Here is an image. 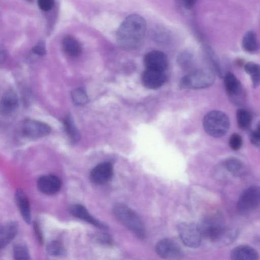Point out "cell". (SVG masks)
Segmentation results:
<instances>
[{"label": "cell", "instance_id": "obj_14", "mask_svg": "<svg viewBox=\"0 0 260 260\" xmlns=\"http://www.w3.org/2000/svg\"><path fill=\"white\" fill-rule=\"evenodd\" d=\"M18 96L12 89L5 91L0 101V113L5 115L11 114L18 107Z\"/></svg>", "mask_w": 260, "mask_h": 260}, {"label": "cell", "instance_id": "obj_34", "mask_svg": "<svg viewBox=\"0 0 260 260\" xmlns=\"http://www.w3.org/2000/svg\"><path fill=\"white\" fill-rule=\"evenodd\" d=\"M259 126L257 127V129L252 131L250 136L251 142L256 147L259 146L260 142V134H259Z\"/></svg>", "mask_w": 260, "mask_h": 260}, {"label": "cell", "instance_id": "obj_10", "mask_svg": "<svg viewBox=\"0 0 260 260\" xmlns=\"http://www.w3.org/2000/svg\"><path fill=\"white\" fill-rule=\"evenodd\" d=\"M167 55L160 51H152L144 58V64L147 70L164 72L168 66Z\"/></svg>", "mask_w": 260, "mask_h": 260}, {"label": "cell", "instance_id": "obj_19", "mask_svg": "<svg viewBox=\"0 0 260 260\" xmlns=\"http://www.w3.org/2000/svg\"><path fill=\"white\" fill-rule=\"evenodd\" d=\"M202 52L205 60L213 71L216 72L218 76L223 77L224 74L219 60L212 48L209 46L205 45L202 47Z\"/></svg>", "mask_w": 260, "mask_h": 260}, {"label": "cell", "instance_id": "obj_27", "mask_svg": "<svg viewBox=\"0 0 260 260\" xmlns=\"http://www.w3.org/2000/svg\"><path fill=\"white\" fill-rule=\"evenodd\" d=\"M14 258L18 260L29 259L30 255L27 246L23 243H18L13 247Z\"/></svg>", "mask_w": 260, "mask_h": 260}, {"label": "cell", "instance_id": "obj_2", "mask_svg": "<svg viewBox=\"0 0 260 260\" xmlns=\"http://www.w3.org/2000/svg\"><path fill=\"white\" fill-rule=\"evenodd\" d=\"M146 30L145 19L138 14L131 15L123 21L117 30V42L124 48H136L143 42Z\"/></svg>", "mask_w": 260, "mask_h": 260}, {"label": "cell", "instance_id": "obj_1", "mask_svg": "<svg viewBox=\"0 0 260 260\" xmlns=\"http://www.w3.org/2000/svg\"><path fill=\"white\" fill-rule=\"evenodd\" d=\"M202 237L222 245H227L235 240L238 231L226 226L222 214H209L203 217L197 224Z\"/></svg>", "mask_w": 260, "mask_h": 260}, {"label": "cell", "instance_id": "obj_11", "mask_svg": "<svg viewBox=\"0 0 260 260\" xmlns=\"http://www.w3.org/2000/svg\"><path fill=\"white\" fill-rule=\"evenodd\" d=\"M143 85L150 89H155L165 84L167 77L164 72L146 69L141 77Z\"/></svg>", "mask_w": 260, "mask_h": 260}, {"label": "cell", "instance_id": "obj_31", "mask_svg": "<svg viewBox=\"0 0 260 260\" xmlns=\"http://www.w3.org/2000/svg\"><path fill=\"white\" fill-rule=\"evenodd\" d=\"M229 143L230 147L232 150L237 151L242 146V139L240 135L234 133L231 136Z\"/></svg>", "mask_w": 260, "mask_h": 260}, {"label": "cell", "instance_id": "obj_18", "mask_svg": "<svg viewBox=\"0 0 260 260\" xmlns=\"http://www.w3.org/2000/svg\"><path fill=\"white\" fill-rule=\"evenodd\" d=\"M230 257L233 260H256L258 259V254L251 246L240 245L231 251Z\"/></svg>", "mask_w": 260, "mask_h": 260}, {"label": "cell", "instance_id": "obj_36", "mask_svg": "<svg viewBox=\"0 0 260 260\" xmlns=\"http://www.w3.org/2000/svg\"><path fill=\"white\" fill-rule=\"evenodd\" d=\"M8 57V52L6 49L0 45V64L6 61Z\"/></svg>", "mask_w": 260, "mask_h": 260}, {"label": "cell", "instance_id": "obj_9", "mask_svg": "<svg viewBox=\"0 0 260 260\" xmlns=\"http://www.w3.org/2000/svg\"><path fill=\"white\" fill-rule=\"evenodd\" d=\"M22 133L30 138H39L48 135L51 132L50 127L46 123L33 119H27L22 124Z\"/></svg>", "mask_w": 260, "mask_h": 260}, {"label": "cell", "instance_id": "obj_38", "mask_svg": "<svg viewBox=\"0 0 260 260\" xmlns=\"http://www.w3.org/2000/svg\"><path fill=\"white\" fill-rule=\"evenodd\" d=\"M28 2H31L32 0H26Z\"/></svg>", "mask_w": 260, "mask_h": 260}, {"label": "cell", "instance_id": "obj_16", "mask_svg": "<svg viewBox=\"0 0 260 260\" xmlns=\"http://www.w3.org/2000/svg\"><path fill=\"white\" fill-rule=\"evenodd\" d=\"M15 200L19 211L27 224L31 222V212L28 199L25 192L20 188L15 192Z\"/></svg>", "mask_w": 260, "mask_h": 260}, {"label": "cell", "instance_id": "obj_3", "mask_svg": "<svg viewBox=\"0 0 260 260\" xmlns=\"http://www.w3.org/2000/svg\"><path fill=\"white\" fill-rule=\"evenodd\" d=\"M113 211L116 217L122 224L139 238H145L146 231L144 224L135 211L122 204H116Z\"/></svg>", "mask_w": 260, "mask_h": 260}, {"label": "cell", "instance_id": "obj_35", "mask_svg": "<svg viewBox=\"0 0 260 260\" xmlns=\"http://www.w3.org/2000/svg\"><path fill=\"white\" fill-rule=\"evenodd\" d=\"M33 225L34 231L37 238V239L40 243L42 244L43 242V235L38 222H34Z\"/></svg>", "mask_w": 260, "mask_h": 260}, {"label": "cell", "instance_id": "obj_37", "mask_svg": "<svg viewBox=\"0 0 260 260\" xmlns=\"http://www.w3.org/2000/svg\"><path fill=\"white\" fill-rule=\"evenodd\" d=\"M184 6L187 9H190L194 7L198 0H182Z\"/></svg>", "mask_w": 260, "mask_h": 260}, {"label": "cell", "instance_id": "obj_13", "mask_svg": "<svg viewBox=\"0 0 260 260\" xmlns=\"http://www.w3.org/2000/svg\"><path fill=\"white\" fill-rule=\"evenodd\" d=\"M39 190L46 194H53L57 192L61 186L60 179L56 175L49 174L40 177L37 181Z\"/></svg>", "mask_w": 260, "mask_h": 260}, {"label": "cell", "instance_id": "obj_26", "mask_svg": "<svg viewBox=\"0 0 260 260\" xmlns=\"http://www.w3.org/2000/svg\"><path fill=\"white\" fill-rule=\"evenodd\" d=\"M245 72L250 75L253 87L256 88L259 84V67L252 62L247 63L244 66Z\"/></svg>", "mask_w": 260, "mask_h": 260}, {"label": "cell", "instance_id": "obj_33", "mask_svg": "<svg viewBox=\"0 0 260 260\" xmlns=\"http://www.w3.org/2000/svg\"><path fill=\"white\" fill-rule=\"evenodd\" d=\"M32 52L39 56L44 55L46 53V46L44 41L38 42L32 49Z\"/></svg>", "mask_w": 260, "mask_h": 260}, {"label": "cell", "instance_id": "obj_7", "mask_svg": "<svg viewBox=\"0 0 260 260\" xmlns=\"http://www.w3.org/2000/svg\"><path fill=\"white\" fill-rule=\"evenodd\" d=\"M179 236L185 245L190 248H197L201 243L202 236L197 224L182 222L177 226Z\"/></svg>", "mask_w": 260, "mask_h": 260}, {"label": "cell", "instance_id": "obj_21", "mask_svg": "<svg viewBox=\"0 0 260 260\" xmlns=\"http://www.w3.org/2000/svg\"><path fill=\"white\" fill-rule=\"evenodd\" d=\"M62 47L65 53L71 57H77L82 52L78 41L72 36H66L62 40Z\"/></svg>", "mask_w": 260, "mask_h": 260}, {"label": "cell", "instance_id": "obj_22", "mask_svg": "<svg viewBox=\"0 0 260 260\" xmlns=\"http://www.w3.org/2000/svg\"><path fill=\"white\" fill-rule=\"evenodd\" d=\"M243 49L248 53L256 52L259 47L256 33L252 30L247 31L244 35L242 41Z\"/></svg>", "mask_w": 260, "mask_h": 260}, {"label": "cell", "instance_id": "obj_23", "mask_svg": "<svg viewBox=\"0 0 260 260\" xmlns=\"http://www.w3.org/2000/svg\"><path fill=\"white\" fill-rule=\"evenodd\" d=\"M225 166L229 172L236 176H243L246 173V168L244 164L235 157L227 159L225 162Z\"/></svg>", "mask_w": 260, "mask_h": 260}, {"label": "cell", "instance_id": "obj_12", "mask_svg": "<svg viewBox=\"0 0 260 260\" xmlns=\"http://www.w3.org/2000/svg\"><path fill=\"white\" fill-rule=\"evenodd\" d=\"M112 175V165L108 162H105L98 165L92 169L89 178L93 183L100 185L108 182Z\"/></svg>", "mask_w": 260, "mask_h": 260}, {"label": "cell", "instance_id": "obj_6", "mask_svg": "<svg viewBox=\"0 0 260 260\" xmlns=\"http://www.w3.org/2000/svg\"><path fill=\"white\" fill-rule=\"evenodd\" d=\"M259 188L252 186L245 189L237 204V210L241 214H247L254 211L259 204Z\"/></svg>", "mask_w": 260, "mask_h": 260}, {"label": "cell", "instance_id": "obj_24", "mask_svg": "<svg viewBox=\"0 0 260 260\" xmlns=\"http://www.w3.org/2000/svg\"><path fill=\"white\" fill-rule=\"evenodd\" d=\"M63 124L71 142L77 143L80 140V134L70 116H66L63 119Z\"/></svg>", "mask_w": 260, "mask_h": 260}, {"label": "cell", "instance_id": "obj_20", "mask_svg": "<svg viewBox=\"0 0 260 260\" xmlns=\"http://www.w3.org/2000/svg\"><path fill=\"white\" fill-rule=\"evenodd\" d=\"M223 77L224 87L228 94L233 98L238 97L242 91L240 81L230 72L226 73Z\"/></svg>", "mask_w": 260, "mask_h": 260}, {"label": "cell", "instance_id": "obj_8", "mask_svg": "<svg viewBox=\"0 0 260 260\" xmlns=\"http://www.w3.org/2000/svg\"><path fill=\"white\" fill-rule=\"evenodd\" d=\"M155 251L158 255L165 259H179L183 255L182 249L178 243L168 238L162 239L156 243Z\"/></svg>", "mask_w": 260, "mask_h": 260}, {"label": "cell", "instance_id": "obj_17", "mask_svg": "<svg viewBox=\"0 0 260 260\" xmlns=\"http://www.w3.org/2000/svg\"><path fill=\"white\" fill-rule=\"evenodd\" d=\"M71 213L75 217L84 220L100 229H105L107 226L94 218L83 206L79 204L73 205L70 207Z\"/></svg>", "mask_w": 260, "mask_h": 260}, {"label": "cell", "instance_id": "obj_4", "mask_svg": "<svg viewBox=\"0 0 260 260\" xmlns=\"http://www.w3.org/2000/svg\"><path fill=\"white\" fill-rule=\"evenodd\" d=\"M203 126L210 136L215 138L221 137L230 129V119L227 115L221 111H211L204 117Z\"/></svg>", "mask_w": 260, "mask_h": 260}, {"label": "cell", "instance_id": "obj_28", "mask_svg": "<svg viewBox=\"0 0 260 260\" xmlns=\"http://www.w3.org/2000/svg\"><path fill=\"white\" fill-rule=\"evenodd\" d=\"M193 59V54L189 51L185 50L182 51L178 54L177 61L180 68L183 69H186L191 65Z\"/></svg>", "mask_w": 260, "mask_h": 260}, {"label": "cell", "instance_id": "obj_5", "mask_svg": "<svg viewBox=\"0 0 260 260\" xmlns=\"http://www.w3.org/2000/svg\"><path fill=\"white\" fill-rule=\"evenodd\" d=\"M214 81V73L211 70L198 69L182 77L180 86L185 89H202L210 86Z\"/></svg>", "mask_w": 260, "mask_h": 260}, {"label": "cell", "instance_id": "obj_29", "mask_svg": "<svg viewBox=\"0 0 260 260\" xmlns=\"http://www.w3.org/2000/svg\"><path fill=\"white\" fill-rule=\"evenodd\" d=\"M48 253L51 255L59 256L64 255L66 251L61 243L57 241L49 243L46 247Z\"/></svg>", "mask_w": 260, "mask_h": 260}, {"label": "cell", "instance_id": "obj_30", "mask_svg": "<svg viewBox=\"0 0 260 260\" xmlns=\"http://www.w3.org/2000/svg\"><path fill=\"white\" fill-rule=\"evenodd\" d=\"M71 98L73 102L78 105H84L88 102L87 94L82 88H78L72 91Z\"/></svg>", "mask_w": 260, "mask_h": 260}, {"label": "cell", "instance_id": "obj_32", "mask_svg": "<svg viewBox=\"0 0 260 260\" xmlns=\"http://www.w3.org/2000/svg\"><path fill=\"white\" fill-rule=\"evenodd\" d=\"M37 3L40 9L48 11L54 7L55 0H37Z\"/></svg>", "mask_w": 260, "mask_h": 260}, {"label": "cell", "instance_id": "obj_15", "mask_svg": "<svg viewBox=\"0 0 260 260\" xmlns=\"http://www.w3.org/2000/svg\"><path fill=\"white\" fill-rule=\"evenodd\" d=\"M18 224L13 221L0 223V249L6 247L15 238L18 232Z\"/></svg>", "mask_w": 260, "mask_h": 260}, {"label": "cell", "instance_id": "obj_25", "mask_svg": "<svg viewBox=\"0 0 260 260\" xmlns=\"http://www.w3.org/2000/svg\"><path fill=\"white\" fill-rule=\"evenodd\" d=\"M236 118L239 127L242 129L248 128L251 123V114L244 109H239L237 111Z\"/></svg>", "mask_w": 260, "mask_h": 260}]
</instances>
